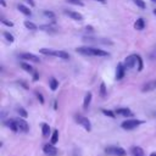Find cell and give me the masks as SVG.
<instances>
[{"label":"cell","instance_id":"2e32d148","mask_svg":"<svg viewBox=\"0 0 156 156\" xmlns=\"http://www.w3.org/2000/svg\"><path fill=\"white\" fill-rule=\"evenodd\" d=\"M91 96H93V94L90 93V91H88L87 94H85V96H84V101H83V107L87 110L88 107H89V105H90V101H91Z\"/></svg>","mask_w":156,"mask_h":156},{"label":"cell","instance_id":"b9f144b4","mask_svg":"<svg viewBox=\"0 0 156 156\" xmlns=\"http://www.w3.org/2000/svg\"><path fill=\"white\" fill-rule=\"evenodd\" d=\"M151 1H154V2H156V0H151Z\"/></svg>","mask_w":156,"mask_h":156},{"label":"cell","instance_id":"5b68a950","mask_svg":"<svg viewBox=\"0 0 156 156\" xmlns=\"http://www.w3.org/2000/svg\"><path fill=\"white\" fill-rule=\"evenodd\" d=\"M76 51L79 52L80 55H84V56H94L93 46H79L76 49Z\"/></svg>","mask_w":156,"mask_h":156},{"label":"cell","instance_id":"4316f807","mask_svg":"<svg viewBox=\"0 0 156 156\" xmlns=\"http://www.w3.org/2000/svg\"><path fill=\"white\" fill-rule=\"evenodd\" d=\"M40 29H41V30H45V32H50V33H55V32H56L55 28H52L51 26H46V24L40 26Z\"/></svg>","mask_w":156,"mask_h":156},{"label":"cell","instance_id":"8992f818","mask_svg":"<svg viewBox=\"0 0 156 156\" xmlns=\"http://www.w3.org/2000/svg\"><path fill=\"white\" fill-rule=\"evenodd\" d=\"M135 63H136V55H129L126 57L123 65L126 68H133L135 66Z\"/></svg>","mask_w":156,"mask_h":156},{"label":"cell","instance_id":"277c9868","mask_svg":"<svg viewBox=\"0 0 156 156\" xmlns=\"http://www.w3.org/2000/svg\"><path fill=\"white\" fill-rule=\"evenodd\" d=\"M63 12H65V15H67L68 17H71V18L74 20V21H78V22L83 21V15L79 13V12H77V11H73V10H65Z\"/></svg>","mask_w":156,"mask_h":156},{"label":"cell","instance_id":"603a6c76","mask_svg":"<svg viewBox=\"0 0 156 156\" xmlns=\"http://www.w3.org/2000/svg\"><path fill=\"white\" fill-rule=\"evenodd\" d=\"M21 67L26 71V72H28V73H34V69H33V67L30 66V65H28V63H26V62H21Z\"/></svg>","mask_w":156,"mask_h":156},{"label":"cell","instance_id":"5bb4252c","mask_svg":"<svg viewBox=\"0 0 156 156\" xmlns=\"http://www.w3.org/2000/svg\"><path fill=\"white\" fill-rule=\"evenodd\" d=\"M130 155L132 156H145L144 150L140 146H132L130 149Z\"/></svg>","mask_w":156,"mask_h":156},{"label":"cell","instance_id":"7c38bea8","mask_svg":"<svg viewBox=\"0 0 156 156\" xmlns=\"http://www.w3.org/2000/svg\"><path fill=\"white\" fill-rule=\"evenodd\" d=\"M155 89H156V79L145 83V84L143 85V89H141V90L145 93V91H151V90H155Z\"/></svg>","mask_w":156,"mask_h":156},{"label":"cell","instance_id":"f35d334b","mask_svg":"<svg viewBox=\"0 0 156 156\" xmlns=\"http://www.w3.org/2000/svg\"><path fill=\"white\" fill-rule=\"evenodd\" d=\"M0 2H1L2 6H5V1H4V0H0Z\"/></svg>","mask_w":156,"mask_h":156},{"label":"cell","instance_id":"d590c367","mask_svg":"<svg viewBox=\"0 0 156 156\" xmlns=\"http://www.w3.org/2000/svg\"><path fill=\"white\" fill-rule=\"evenodd\" d=\"M38 78H39V76H38V73L34 71V73H33V80H34V82H37V80H38Z\"/></svg>","mask_w":156,"mask_h":156},{"label":"cell","instance_id":"7402d4cb","mask_svg":"<svg viewBox=\"0 0 156 156\" xmlns=\"http://www.w3.org/2000/svg\"><path fill=\"white\" fill-rule=\"evenodd\" d=\"M24 27H26L27 29H30V30H35V29H38L37 24L33 23V22H30V21H24Z\"/></svg>","mask_w":156,"mask_h":156},{"label":"cell","instance_id":"ac0fdd59","mask_svg":"<svg viewBox=\"0 0 156 156\" xmlns=\"http://www.w3.org/2000/svg\"><path fill=\"white\" fill-rule=\"evenodd\" d=\"M144 27H145L144 20H143V18H138V20L135 21V23H134V28L138 29V30H141V29H144Z\"/></svg>","mask_w":156,"mask_h":156},{"label":"cell","instance_id":"4fadbf2b","mask_svg":"<svg viewBox=\"0 0 156 156\" xmlns=\"http://www.w3.org/2000/svg\"><path fill=\"white\" fill-rule=\"evenodd\" d=\"M116 113H117V115H122V116H124V117H130V116H133V112H132L129 108H127V107H119V108H117V110H116Z\"/></svg>","mask_w":156,"mask_h":156},{"label":"cell","instance_id":"9c48e42d","mask_svg":"<svg viewBox=\"0 0 156 156\" xmlns=\"http://www.w3.org/2000/svg\"><path fill=\"white\" fill-rule=\"evenodd\" d=\"M124 73H126V67L123 63H118L117 67H116V79L117 80H121L123 77H124Z\"/></svg>","mask_w":156,"mask_h":156},{"label":"cell","instance_id":"f1b7e54d","mask_svg":"<svg viewBox=\"0 0 156 156\" xmlns=\"http://www.w3.org/2000/svg\"><path fill=\"white\" fill-rule=\"evenodd\" d=\"M100 96L101 98H105L106 96V85H105V83H101L100 84Z\"/></svg>","mask_w":156,"mask_h":156},{"label":"cell","instance_id":"52a82bcc","mask_svg":"<svg viewBox=\"0 0 156 156\" xmlns=\"http://www.w3.org/2000/svg\"><path fill=\"white\" fill-rule=\"evenodd\" d=\"M16 123H17V127H18V130L23 132V133H27L29 130V124L23 119V118H17L16 119Z\"/></svg>","mask_w":156,"mask_h":156},{"label":"cell","instance_id":"ba28073f","mask_svg":"<svg viewBox=\"0 0 156 156\" xmlns=\"http://www.w3.org/2000/svg\"><path fill=\"white\" fill-rule=\"evenodd\" d=\"M43 151L46 155H50V156H55L57 154V149L54 146V144H45L44 147H43Z\"/></svg>","mask_w":156,"mask_h":156},{"label":"cell","instance_id":"d6a6232c","mask_svg":"<svg viewBox=\"0 0 156 156\" xmlns=\"http://www.w3.org/2000/svg\"><path fill=\"white\" fill-rule=\"evenodd\" d=\"M35 96L38 98V100L40 101V104H44V98H43V95L39 91H35Z\"/></svg>","mask_w":156,"mask_h":156},{"label":"cell","instance_id":"f546056e","mask_svg":"<svg viewBox=\"0 0 156 156\" xmlns=\"http://www.w3.org/2000/svg\"><path fill=\"white\" fill-rule=\"evenodd\" d=\"M102 113L105 115V116H107V117H110V118H115V112L113 111H111V110H102Z\"/></svg>","mask_w":156,"mask_h":156},{"label":"cell","instance_id":"4dcf8cb0","mask_svg":"<svg viewBox=\"0 0 156 156\" xmlns=\"http://www.w3.org/2000/svg\"><path fill=\"white\" fill-rule=\"evenodd\" d=\"M44 16L48 17V18H50V20H55V13H54L52 11H48V10H45V11H44Z\"/></svg>","mask_w":156,"mask_h":156},{"label":"cell","instance_id":"836d02e7","mask_svg":"<svg viewBox=\"0 0 156 156\" xmlns=\"http://www.w3.org/2000/svg\"><path fill=\"white\" fill-rule=\"evenodd\" d=\"M1 22H2L4 24L9 26V27H12V26H13V23H12V22H10V21H7V20H5V18H1Z\"/></svg>","mask_w":156,"mask_h":156},{"label":"cell","instance_id":"e0dca14e","mask_svg":"<svg viewBox=\"0 0 156 156\" xmlns=\"http://www.w3.org/2000/svg\"><path fill=\"white\" fill-rule=\"evenodd\" d=\"M17 9L20 10V12H22V13L26 15V16H30V13H32V11H30L27 6H24V5H22V4H20V5L17 6Z\"/></svg>","mask_w":156,"mask_h":156},{"label":"cell","instance_id":"1f68e13d","mask_svg":"<svg viewBox=\"0 0 156 156\" xmlns=\"http://www.w3.org/2000/svg\"><path fill=\"white\" fill-rule=\"evenodd\" d=\"M136 62H138V71L140 72V71H143V60H141V57L139 56V55H136Z\"/></svg>","mask_w":156,"mask_h":156},{"label":"cell","instance_id":"7a4b0ae2","mask_svg":"<svg viewBox=\"0 0 156 156\" xmlns=\"http://www.w3.org/2000/svg\"><path fill=\"white\" fill-rule=\"evenodd\" d=\"M74 118H76V122H77L78 124H80L85 130H88V132L91 130V123H90V121H89L87 117L80 116V115H77Z\"/></svg>","mask_w":156,"mask_h":156},{"label":"cell","instance_id":"30bf717a","mask_svg":"<svg viewBox=\"0 0 156 156\" xmlns=\"http://www.w3.org/2000/svg\"><path fill=\"white\" fill-rule=\"evenodd\" d=\"M21 58L28 60V61H32V62H40V58L37 55L30 54V52H23V54H21Z\"/></svg>","mask_w":156,"mask_h":156},{"label":"cell","instance_id":"6da1fadb","mask_svg":"<svg viewBox=\"0 0 156 156\" xmlns=\"http://www.w3.org/2000/svg\"><path fill=\"white\" fill-rule=\"evenodd\" d=\"M143 123H144V122L140 121V119H127V121L122 122L121 127H122L123 129H126V130H132V129L136 128L138 126H140V124H143Z\"/></svg>","mask_w":156,"mask_h":156},{"label":"cell","instance_id":"ab89813d","mask_svg":"<svg viewBox=\"0 0 156 156\" xmlns=\"http://www.w3.org/2000/svg\"><path fill=\"white\" fill-rule=\"evenodd\" d=\"M150 156H156V152H152V154H151Z\"/></svg>","mask_w":156,"mask_h":156},{"label":"cell","instance_id":"60d3db41","mask_svg":"<svg viewBox=\"0 0 156 156\" xmlns=\"http://www.w3.org/2000/svg\"><path fill=\"white\" fill-rule=\"evenodd\" d=\"M154 15H155V16H156V9H155V10H154Z\"/></svg>","mask_w":156,"mask_h":156},{"label":"cell","instance_id":"e575fe53","mask_svg":"<svg viewBox=\"0 0 156 156\" xmlns=\"http://www.w3.org/2000/svg\"><path fill=\"white\" fill-rule=\"evenodd\" d=\"M68 2L71 4H74V5H79V6H83V2H80L79 0H67Z\"/></svg>","mask_w":156,"mask_h":156},{"label":"cell","instance_id":"484cf974","mask_svg":"<svg viewBox=\"0 0 156 156\" xmlns=\"http://www.w3.org/2000/svg\"><path fill=\"white\" fill-rule=\"evenodd\" d=\"M4 34V37H5V39L9 41V43H13V40H15V38H13V35L10 33V32H4L2 33Z\"/></svg>","mask_w":156,"mask_h":156},{"label":"cell","instance_id":"83f0119b","mask_svg":"<svg viewBox=\"0 0 156 156\" xmlns=\"http://www.w3.org/2000/svg\"><path fill=\"white\" fill-rule=\"evenodd\" d=\"M134 4L138 6V7H140V9H146V4H145V1L144 0H134Z\"/></svg>","mask_w":156,"mask_h":156},{"label":"cell","instance_id":"9a60e30c","mask_svg":"<svg viewBox=\"0 0 156 156\" xmlns=\"http://www.w3.org/2000/svg\"><path fill=\"white\" fill-rule=\"evenodd\" d=\"M5 124L12 130V132H18V127H17V123H16V119H9L5 122Z\"/></svg>","mask_w":156,"mask_h":156},{"label":"cell","instance_id":"8d00e7d4","mask_svg":"<svg viewBox=\"0 0 156 156\" xmlns=\"http://www.w3.org/2000/svg\"><path fill=\"white\" fill-rule=\"evenodd\" d=\"M26 1H27V2H29V5H30V6H34V1H33V0H26Z\"/></svg>","mask_w":156,"mask_h":156},{"label":"cell","instance_id":"ffe728a7","mask_svg":"<svg viewBox=\"0 0 156 156\" xmlns=\"http://www.w3.org/2000/svg\"><path fill=\"white\" fill-rule=\"evenodd\" d=\"M39 51H40V54H43V55L54 56V51H55V50H52V49H48V48H41V49H39Z\"/></svg>","mask_w":156,"mask_h":156},{"label":"cell","instance_id":"d6986e66","mask_svg":"<svg viewBox=\"0 0 156 156\" xmlns=\"http://www.w3.org/2000/svg\"><path fill=\"white\" fill-rule=\"evenodd\" d=\"M41 133H43V136H49V134H50V126L46 124V123H43L41 124Z\"/></svg>","mask_w":156,"mask_h":156},{"label":"cell","instance_id":"74e56055","mask_svg":"<svg viewBox=\"0 0 156 156\" xmlns=\"http://www.w3.org/2000/svg\"><path fill=\"white\" fill-rule=\"evenodd\" d=\"M96 1H99V2H101V4H106V0H96Z\"/></svg>","mask_w":156,"mask_h":156},{"label":"cell","instance_id":"d4e9b609","mask_svg":"<svg viewBox=\"0 0 156 156\" xmlns=\"http://www.w3.org/2000/svg\"><path fill=\"white\" fill-rule=\"evenodd\" d=\"M16 110H17L18 115H20L22 118H27V117H28V113H27V111H26L23 107H21V106H20V107H17Z\"/></svg>","mask_w":156,"mask_h":156},{"label":"cell","instance_id":"cb8c5ba5","mask_svg":"<svg viewBox=\"0 0 156 156\" xmlns=\"http://www.w3.org/2000/svg\"><path fill=\"white\" fill-rule=\"evenodd\" d=\"M50 141H51V144H54V145L58 141V130H57V129H55V130L52 132V135H51V140H50Z\"/></svg>","mask_w":156,"mask_h":156},{"label":"cell","instance_id":"3957f363","mask_svg":"<svg viewBox=\"0 0 156 156\" xmlns=\"http://www.w3.org/2000/svg\"><path fill=\"white\" fill-rule=\"evenodd\" d=\"M105 151L107 154H111L115 156H126L127 155V151L121 146H108V147H106Z\"/></svg>","mask_w":156,"mask_h":156},{"label":"cell","instance_id":"8fae6325","mask_svg":"<svg viewBox=\"0 0 156 156\" xmlns=\"http://www.w3.org/2000/svg\"><path fill=\"white\" fill-rule=\"evenodd\" d=\"M54 56L55 57H58L61 60H65V61L69 60V54L66 52V51H63V50H55L54 51Z\"/></svg>","mask_w":156,"mask_h":156},{"label":"cell","instance_id":"44dd1931","mask_svg":"<svg viewBox=\"0 0 156 156\" xmlns=\"http://www.w3.org/2000/svg\"><path fill=\"white\" fill-rule=\"evenodd\" d=\"M49 85H50V89L52 91H55L57 88H58V82L55 79V78H50V82H49Z\"/></svg>","mask_w":156,"mask_h":156}]
</instances>
